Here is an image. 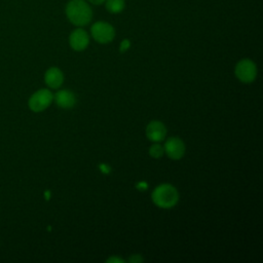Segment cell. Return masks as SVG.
Wrapping results in <instances>:
<instances>
[{"instance_id":"cell-17","label":"cell","mask_w":263,"mask_h":263,"mask_svg":"<svg viewBox=\"0 0 263 263\" xmlns=\"http://www.w3.org/2000/svg\"><path fill=\"white\" fill-rule=\"evenodd\" d=\"M90 3H92V4H96V5H98V4H102V3H104L106 0H88Z\"/></svg>"},{"instance_id":"cell-10","label":"cell","mask_w":263,"mask_h":263,"mask_svg":"<svg viewBox=\"0 0 263 263\" xmlns=\"http://www.w3.org/2000/svg\"><path fill=\"white\" fill-rule=\"evenodd\" d=\"M44 80H45V83L50 88H58L62 85L64 81V76L60 69L55 67H51L45 72Z\"/></svg>"},{"instance_id":"cell-2","label":"cell","mask_w":263,"mask_h":263,"mask_svg":"<svg viewBox=\"0 0 263 263\" xmlns=\"http://www.w3.org/2000/svg\"><path fill=\"white\" fill-rule=\"evenodd\" d=\"M152 201L161 209H171L179 200L177 189L171 184H161L154 188L151 194Z\"/></svg>"},{"instance_id":"cell-15","label":"cell","mask_w":263,"mask_h":263,"mask_svg":"<svg viewBox=\"0 0 263 263\" xmlns=\"http://www.w3.org/2000/svg\"><path fill=\"white\" fill-rule=\"evenodd\" d=\"M100 168H101V171H102L104 174H108L109 171H110V167H109L108 165L104 164V163H101V164H100Z\"/></svg>"},{"instance_id":"cell-1","label":"cell","mask_w":263,"mask_h":263,"mask_svg":"<svg viewBox=\"0 0 263 263\" xmlns=\"http://www.w3.org/2000/svg\"><path fill=\"white\" fill-rule=\"evenodd\" d=\"M66 14L75 26L87 25L92 16L89 5L83 0H71L66 7Z\"/></svg>"},{"instance_id":"cell-14","label":"cell","mask_w":263,"mask_h":263,"mask_svg":"<svg viewBox=\"0 0 263 263\" xmlns=\"http://www.w3.org/2000/svg\"><path fill=\"white\" fill-rule=\"evenodd\" d=\"M128 46H129L128 40H123L122 43H121V46H120V50L124 51V50H126L128 48Z\"/></svg>"},{"instance_id":"cell-12","label":"cell","mask_w":263,"mask_h":263,"mask_svg":"<svg viewBox=\"0 0 263 263\" xmlns=\"http://www.w3.org/2000/svg\"><path fill=\"white\" fill-rule=\"evenodd\" d=\"M164 153V150H163V147L160 146L159 144L155 143L153 144L150 149H149V154L151 157L153 158H160Z\"/></svg>"},{"instance_id":"cell-3","label":"cell","mask_w":263,"mask_h":263,"mask_svg":"<svg viewBox=\"0 0 263 263\" xmlns=\"http://www.w3.org/2000/svg\"><path fill=\"white\" fill-rule=\"evenodd\" d=\"M53 101V95L50 90L42 88L34 92L29 99V108L34 112H41L45 110Z\"/></svg>"},{"instance_id":"cell-6","label":"cell","mask_w":263,"mask_h":263,"mask_svg":"<svg viewBox=\"0 0 263 263\" xmlns=\"http://www.w3.org/2000/svg\"><path fill=\"white\" fill-rule=\"evenodd\" d=\"M163 150L171 159L177 160L183 157L185 153V145L180 138L173 137L165 141Z\"/></svg>"},{"instance_id":"cell-11","label":"cell","mask_w":263,"mask_h":263,"mask_svg":"<svg viewBox=\"0 0 263 263\" xmlns=\"http://www.w3.org/2000/svg\"><path fill=\"white\" fill-rule=\"evenodd\" d=\"M106 8L111 13H118L124 8V0H106Z\"/></svg>"},{"instance_id":"cell-18","label":"cell","mask_w":263,"mask_h":263,"mask_svg":"<svg viewBox=\"0 0 263 263\" xmlns=\"http://www.w3.org/2000/svg\"><path fill=\"white\" fill-rule=\"evenodd\" d=\"M138 186H139V188H141L142 190H144V189L147 187V184H146L145 182H141V183H140Z\"/></svg>"},{"instance_id":"cell-7","label":"cell","mask_w":263,"mask_h":263,"mask_svg":"<svg viewBox=\"0 0 263 263\" xmlns=\"http://www.w3.org/2000/svg\"><path fill=\"white\" fill-rule=\"evenodd\" d=\"M166 135V128L161 121L153 120L148 123L146 127V136L147 138L155 143L161 142L164 140Z\"/></svg>"},{"instance_id":"cell-13","label":"cell","mask_w":263,"mask_h":263,"mask_svg":"<svg viewBox=\"0 0 263 263\" xmlns=\"http://www.w3.org/2000/svg\"><path fill=\"white\" fill-rule=\"evenodd\" d=\"M143 261V258L140 256V255H133L129 259H128V262H132V263H139V262H142Z\"/></svg>"},{"instance_id":"cell-4","label":"cell","mask_w":263,"mask_h":263,"mask_svg":"<svg viewBox=\"0 0 263 263\" xmlns=\"http://www.w3.org/2000/svg\"><path fill=\"white\" fill-rule=\"evenodd\" d=\"M91 36L99 43H108L115 36L114 28L105 22H97L91 26Z\"/></svg>"},{"instance_id":"cell-9","label":"cell","mask_w":263,"mask_h":263,"mask_svg":"<svg viewBox=\"0 0 263 263\" xmlns=\"http://www.w3.org/2000/svg\"><path fill=\"white\" fill-rule=\"evenodd\" d=\"M53 100L55 104L63 109H70L76 104V98L74 93L68 89H62L59 90L54 97Z\"/></svg>"},{"instance_id":"cell-16","label":"cell","mask_w":263,"mask_h":263,"mask_svg":"<svg viewBox=\"0 0 263 263\" xmlns=\"http://www.w3.org/2000/svg\"><path fill=\"white\" fill-rule=\"evenodd\" d=\"M106 261H107V262H118V263L123 262V260H122V259H119V258H117V257H111V258L107 259Z\"/></svg>"},{"instance_id":"cell-8","label":"cell","mask_w":263,"mask_h":263,"mask_svg":"<svg viewBox=\"0 0 263 263\" xmlns=\"http://www.w3.org/2000/svg\"><path fill=\"white\" fill-rule=\"evenodd\" d=\"M69 42H70L71 47L74 50L81 51L87 47L88 42H89V37H88V34L84 30L76 29L71 33Z\"/></svg>"},{"instance_id":"cell-5","label":"cell","mask_w":263,"mask_h":263,"mask_svg":"<svg viewBox=\"0 0 263 263\" xmlns=\"http://www.w3.org/2000/svg\"><path fill=\"white\" fill-rule=\"evenodd\" d=\"M235 76L245 83H250L255 80L257 76L256 65L251 60H241L235 67Z\"/></svg>"}]
</instances>
